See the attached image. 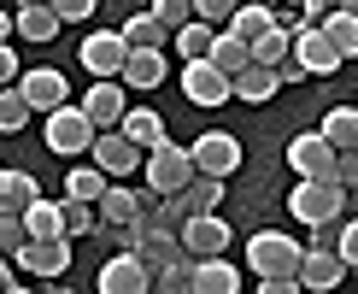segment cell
I'll use <instances>...</instances> for the list:
<instances>
[{
    "label": "cell",
    "mask_w": 358,
    "mask_h": 294,
    "mask_svg": "<svg viewBox=\"0 0 358 294\" xmlns=\"http://www.w3.org/2000/svg\"><path fill=\"white\" fill-rule=\"evenodd\" d=\"M288 212H294V224L317 230V224H329V218L347 212V188H335L329 176H300L294 195H288Z\"/></svg>",
    "instance_id": "obj_1"
},
{
    "label": "cell",
    "mask_w": 358,
    "mask_h": 294,
    "mask_svg": "<svg viewBox=\"0 0 358 294\" xmlns=\"http://www.w3.org/2000/svg\"><path fill=\"white\" fill-rule=\"evenodd\" d=\"M141 176H147V188H153V195H176V188H182L188 176H194L188 147H176V141L147 147V153H141Z\"/></svg>",
    "instance_id": "obj_2"
},
{
    "label": "cell",
    "mask_w": 358,
    "mask_h": 294,
    "mask_svg": "<svg viewBox=\"0 0 358 294\" xmlns=\"http://www.w3.org/2000/svg\"><path fill=\"white\" fill-rule=\"evenodd\" d=\"M288 59L306 71V77H335V71H341V53L323 41V29H317V24H306V18L288 29Z\"/></svg>",
    "instance_id": "obj_3"
},
{
    "label": "cell",
    "mask_w": 358,
    "mask_h": 294,
    "mask_svg": "<svg viewBox=\"0 0 358 294\" xmlns=\"http://www.w3.org/2000/svg\"><path fill=\"white\" fill-rule=\"evenodd\" d=\"M41 136H48V147H53L59 159H83L88 141H94V124L83 118V106H71V100H65V106L48 112V130H41Z\"/></svg>",
    "instance_id": "obj_4"
},
{
    "label": "cell",
    "mask_w": 358,
    "mask_h": 294,
    "mask_svg": "<svg viewBox=\"0 0 358 294\" xmlns=\"http://www.w3.org/2000/svg\"><path fill=\"white\" fill-rule=\"evenodd\" d=\"M188 159H194V171H206V176H223V183H229V176L241 171V141H235L229 130H206V136H194Z\"/></svg>",
    "instance_id": "obj_5"
},
{
    "label": "cell",
    "mask_w": 358,
    "mask_h": 294,
    "mask_svg": "<svg viewBox=\"0 0 358 294\" xmlns=\"http://www.w3.org/2000/svg\"><path fill=\"white\" fill-rule=\"evenodd\" d=\"M294 265H300V241H294V235L259 230V235L247 241V271H259V276H288Z\"/></svg>",
    "instance_id": "obj_6"
},
{
    "label": "cell",
    "mask_w": 358,
    "mask_h": 294,
    "mask_svg": "<svg viewBox=\"0 0 358 294\" xmlns=\"http://www.w3.org/2000/svg\"><path fill=\"white\" fill-rule=\"evenodd\" d=\"M88 159H94L106 176H141V147L124 136V130H94V141H88Z\"/></svg>",
    "instance_id": "obj_7"
},
{
    "label": "cell",
    "mask_w": 358,
    "mask_h": 294,
    "mask_svg": "<svg viewBox=\"0 0 358 294\" xmlns=\"http://www.w3.org/2000/svg\"><path fill=\"white\" fill-rule=\"evenodd\" d=\"M12 88L24 94V106H29V112H53V106H65V100H71V83H65V71H53V65L18 71V77H12Z\"/></svg>",
    "instance_id": "obj_8"
},
{
    "label": "cell",
    "mask_w": 358,
    "mask_h": 294,
    "mask_svg": "<svg viewBox=\"0 0 358 294\" xmlns=\"http://www.w3.org/2000/svg\"><path fill=\"white\" fill-rule=\"evenodd\" d=\"M12 259H18L24 271H36V276L53 283L59 271H71V235H24V247Z\"/></svg>",
    "instance_id": "obj_9"
},
{
    "label": "cell",
    "mask_w": 358,
    "mask_h": 294,
    "mask_svg": "<svg viewBox=\"0 0 358 294\" xmlns=\"http://www.w3.org/2000/svg\"><path fill=\"white\" fill-rule=\"evenodd\" d=\"M147 276L153 271H147V259L136 253V247H117V253L100 265L94 283H100V294H147Z\"/></svg>",
    "instance_id": "obj_10"
},
{
    "label": "cell",
    "mask_w": 358,
    "mask_h": 294,
    "mask_svg": "<svg viewBox=\"0 0 358 294\" xmlns=\"http://www.w3.org/2000/svg\"><path fill=\"white\" fill-rule=\"evenodd\" d=\"M176 83H182V94L194 106H223V100H229V77H223L212 59H182V77Z\"/></svg>",
    "instance_id": "obj_11"
},
{
    "label": "cell",
    "mask_w": 358,
    "mask_h": 294,
    "mask_svg": "<svg viewBox=\"0 0 358 294\" xmlns=\"http://www.w3.org/2000/svg\"><path fill=\"white\" fill-rule=\"evenodd\" d=\"M176 235H182V247L194 259H206V253H229V224H223V212H194L176 224Z\"/></svg>",
    "instance_id": "obj_12"
},
{
    "label": "cell",
    "mask_w": 358,
    "mask_h": 294,
    "mask_svg": "<svg viewBox=\"0 0 358 294\" xmlns=\"http://www.w3.org/2000/svg\"><path fill=\"white\" fill-rule=\"evenodd\" d=\"M124 106H129V94H124V83H117V77H94V83L83 88V118L94 130H112L117 118H124Z\"/></svg>",
    "instance_id": "obj_13"
},
{
    "label": "cell",
    "mask_w": 358,
    "mask_h": 294,
    "mask_svg": "<svg viewBox=\"0 0 358 294\" xmlns=\"http://www.w3.org/2000/svg\"><path fill=\"white\" fill-rule=\"evenodd\" d=\"M124 53H129V41L117 36V29H94V36H83V48H77V59H83L88 77H117Z\"/></svg>",
    "instance_id": "obj_14"
},
{
    "label": "cell",
    "mask_w": 358,
    "mask_h": 294,
    "mask_svg": "<svg viewBox=\"0 0 358 294\" xmlns=\"http://www.w3.org/2000/svg\"><path fill=\"white\" fill-rule=\"evenodd\" d=\"M352 265H341L323 241H311V247H300V265H294V276H300V288H335L341 276H347Z\"/></svg>",
    "instance_id": "obj_15"
},
{
    "label": "cell",
    "mask_w": 358,
    "mask_h": 294,
    "mask_svg": "<svg viewBox=\"0 0 358 294\" xmlns=\"http://www.w3.org/2000/svg\"><path fill=\"white\" fill-rule=\"evenodd\" d=\"M235 288H241V271L223 253H206L188 265V294H235Z\"/></svg>",
    "instance_id": "obj_16"
},
{
    "label": "cell",
    "mask_w": 358,
    "mask_h": 294,
    "mask_svg": "<svg viewBox=\"0 0 358 294\" xmlns=\"http://www.w3.org/2000/svg\"><path fill=\"white\" fill-rule=\"evenodd\" d=\"M288 165H294V176H329L335 147L323 141L317 130H306V136H294V141H288Z\"/></svg>",
    "instance_id": "obj_17"
},
{
    "label": "cell",
    "mask_w": 358,
    "mask_h": 294,
    "mask_svg": "<svg viewBox=\"0 0 358 294\" xmlns=\"http://www.w3.org/2000/svg\"><path fill=\"white\" fill-rule=\"evenodd\" d=\"M117 83H129V88H159V83H165V48H129L124 65H117Z\"/></svg>",
    "instance_id": "obj_18"
},
{
    "label": "cell",
    "mask_w": 358,
    "mask_h": 294,
    "mask_svg": "<svg viewBox=\"0 0 358 294\" xmlns=\"http://www.w3.org/2000/svg\"><path fill=\"white\" fill-rule=\"evenodd\" d=\"M276 88H282V83H276V71H271V65H241V71L229 77V94H235V100H247V106H264Z\"/></svg>",
    "instance_id": "obj_19"
},
{
    "label": "cell",
    "mask_w": 358,
    "mask_h": 294,
    "mask_svg": "<svg viewBox=\"0 0 358 294\" xmlns=\"http://www.w3.org/2000/svg\"><path fill=\"white\" fill-rule=\"evenodd\" d=\"M117 130H124V136L136 141L141 153H147V147H159V141H171V130H165V118H159L153 106H136V112L124 106V118H117Z\"/></svg>",
    "instance_id": "obj_20"
},
{
    "label": "cell",
    "mask_w": 358,
    "mask_h": 294,
    "mask_svg": "<svg viewBox=\"0 0 358 294\" xmlns=\"http://www.w3.org/2000/svg\"><path fill=\"white\" fill-rule=\"evenodd\" d=\"M317 29H323V41L341 53V65H347V59H358V12H323Z\"/></svg>",
    "instance_id": "obj_21"
},
{
    "label": "cell",
    "mask_w": 358,
    "mask_h": 294,
    "mask_svg": "<svg viewBox=\"0 0 358 294\" xmlns=\"http://www.w3.org/2000/svg\"><path fill=\"white\" fill-rule=\"evenodd\" d=\"M276 24V6H252V0H241V6L223 18V29L229 36H241V41H252V36H264V29Z\"/></svg>",
    "instance_id": "obj_22"
},
{
    "label": "cell",
    "mask_w": 358,
    "mask_h": 294,
    "mask_svg": "<svg viewBox=\"0 0 358 294\" xmlns=\"http://www.w3.org/2000/svg\"><path fill=\"white\" fill-rule=\"evenodd\" d=\"M171 36H176V53H182V59H206V53H212V41H217V24L188 18V24H176Z\"/></svg>",
    "instance_id": "obj_23"
},
{
    "label": "cell",
    "mask_w": 358,
    "mask_h": 294,
    "mask_svg": "<svg viewBox=\"0 0 358 294\" xmlns=\"http://www.w3.org/2000/svg\"><path fill=\"white\" fill-rule=\"evenodd\" d=\"M12 36H24V41H53V36H59L53 6H18V18H12Z\"/></svg>",
    "instance_id": "obj_24"
},
{
    "label": "cell",
    "mask_w": 358,
    "mask_h": 294,
    "mask_svg": "<svg viewBox=\"0 0 358 294\" xmlns=\"http://www.w3.org/2000/svg\"><path fill=\"white\" fill-rule=\"evenodd\" d=\"M36 195H41V188H36L29 171H6V165H0V212H24Z\"/></svg>",
    "instance_id": "obj_25"
},
{
    "label": "cell",
    "mask_w": 358,
    "mask_h": 294,
    "mask_svg": "<svg viewBox=\"0 0 358 294\" xmlns=\"http://www.w3.org/2000/svg\"><path fill=\"white\" fill-rule=\"evenodd\" d=\"M317 136L329 141L335 153H347V147H358V112H352V106H335V112H329V118L317 124Z\"/></svg>",
    "instance_id": "obj_26"
},
{
    "label": "cell",
    "mask_w": 358,
    "mask_h": 294,
    "mask_svg": "<svg viewBox=\"0 0 358 294\" xmlns=\"http://www.w3.org/2000/svg\"><path fill=\"white\" fill-rule=\"evenodd\" d=\"M59 230L77 241V235H94L100 230V218H94V200H77V195H65L59 200Z\"/></svg>",
    "instance_id": "obj_27"
},
{
    "label": "cell",
    "mask_w": 358,
    "mask_h": 294,
    "mask_svg": "<svg viewBox=\"0 0 358 294\" xmlns=\"http://www.w3.org/2000/svg\"><path fill=\"white\" fill-rule=\"evenodd\" d=\"M206 59H212V65L223 71V77H235L241 65H252L247 41H241V36H229V29H217V41H212V53H206Z\"/></svg>",
    "instance_id": "obj_28"
},
{
    "label": "cell",
    "mask_w": 358,
    "mask_h": 294,
    "mask_svg": "<svg viewBox=\"0 0 358 294\" xmlns=\"http://www.w3.org/2000/svg\"><path fill=\"white\" fill-rule=\"evenodd\" d=\"M106 183H112V176L100 171L94 159H88V165H83V159H77V165L65 171V195H77V200H100V188H106Z\"/></svg>",
    "instance_id": "obj_29"
},
{
    "label": "cell",
    "mask_w": 358,
    "mask_h": 294,
    "mask_svg": "<svg viewBox=\"0 0 358 294\" xmlns=\"http://www.w3.org/2000/svg\"><path fill=\"white\" fill-rule=\"evenodd\" d=\"M117 36H124V41H129V48H165V41H171V29H165V24H159V18H153V12H136V18H129L124 29H117Z\"/></svg>",
    "instance_id": "obj_30"
},
{
    "label": "cell",
    "mask_w": 358,
    "mask_h": 294,
    "mask_svg": "<svg viewBox=\"0 0 358 294\" xmlns=\"http://www.w3.org/2000/svg\"><path fill=\"white\" fill-rule=\"evenodd\" d=\"M29 118H36V112L24 106V94H18L12 83H0V136H18V130L29 124Z\"/></svg>",
    "instance_id": "obj_31"
},
{
    "label": "cell",
    "mask_w": 358,
    "mask_h": 294,
    "mask_svg": "<svg viewBox=\"0 0 358 294\" xmlns=\"http://www.w3.org/2000/svg\"><path fill=\"white\" fill-rule=\"evenodd\" d=\"M18 218H24V235H65V230H59V206H53V200H41V195L29 200Z\"/></svg>",
    "instance_id": "obj_32"
},
{
    "label": "cell",
    "mask_w": 358,
    "mask_h": 294,
    "mask_svg": "<svg viewBox=\"0 0 358 294\" xmlns=\"http://www.w3.org/2000/svg\"><path fill=\"white\" fill-rule=\"evenodd\" d=\"M247 53H252V65H276V59H288V29L271 24L264 36H252V41H247Z\"/></svg>",
    "instance_id": "obj_33"
},
{
    "label": "cell",
    "mask_w": 358,
    "mask_h": 294,
    "mask_svg": "<svg viewBox=\"0 0 358 294\" xmlns=\"http://www.w3.org/2000/svg\"><path fill=\"white\" fill-rule=\"evenodd\" d=\"M188 265H194V253L171 259V265H159V271L147 276V288H159V294H188Z\"/></svg>",
    "instance_id": "obj_34"
},
{
    "label": "cell",
    "mask_w": 358,
    "mask_h": 294,
    "mask_svg": "<svg viewBox=\"0 0 358 294\" xmlns=\"http://www.w3.org/2000/svg\"><path fill=\"white\" fill-rule=\"evenodd\" d=\"M329 230H335V247H329V253H335L341 265H358V224H347V212H341Z\"/></svg>",
    "instance_id": "obj_35"
},
{
    "label": "cell",
    "mask_w": 358,
    "mask_h": 294,
    "mask_svg": "<svg viewBox=\"0 0 358 294\" xmlns=\"http://www.w3.org/2000/svg\"><path fill=\"white\" fill-rule=\"evenodd\" d=\"M48 6H53V18H59V24H88L100 0H48Z\"/></svg>",
    "instance_id": "obj_36"
},
{
    "label": "cell",
    "mask_w": 358,
    "mask_h": 294,
    "mask_svg": "<svg viewBox=\"0 0 358 294\" xmlns=\"http://www.w3.org/2000/svg\"><path fill=\"white\" fill-rule=\"evenodd\" d=\"M18 247H24V218L18 212H0V253H18Z\"/></svg>",
    "instance_id": "obj_37"
},
{
    "label": "cell",
    "mask_w": 358,
    "mask_h": 294,
    "mask_svg": "<svg viewBox=\"0 0 358 294\" xmlns=\"http://www.w3.org/2000/svg\"><path fill=\"white\" fill-rule=\"evenodd\" d=\"M153 18L165 24V29H176V24L194 18V6H188V0H153Z\"/></svg>",
    "instance_id": "obj_38"
},
{
    "label": "cell",
    "mask_w": 358,
    "mask_h": 294,
    "mask_svg": "<svg viewBox=\"0 0 358 294\" xmlns=\"http://www.w3.org/2000/svg\"><path fill=\"white\" fill-rule=\"evenodd\" d=\"M188 6H194V18H206V24H217V29H223V18H229L241 0H188Z\"/></svg>",
    "instance_id": "obj_39"
},
{
    "label": "cell",
    "mask_w": 358,
    "mask_h": 294,
    "mask_svg": "<svg viewBox=\"0 0 358 294\" xmlns=\"http://www.w3.org/2000/svg\"><path fill=\"white\" fill-rule=\"evenodd\" d=\"M259 294H300V276H259Z\"/></svg>",
    "instance_id": "obj_40"
},
{
    "label": "cell",
    "mask_w": 358,
    "mask_h": 294,
    "mask_svg": "<svg viewBox=\"0 0 358 294\" xmlns=\"http://www.w3.org/2000/svg\"><path fill=\"white\" fill-rule=\"evenodd\" d=\"M12 77H18V53H12L6 41H0V83H12Z\"/></svg>",
    "instance_id": "obj_41"
},
{
    "label": "cell",
    "mask_w": 358,
    "mask_h": 294,
    "mask_svg": "<svg viewBox=\"0 0 358 294\" xmlns=\"http://www.w3.org/2000/svg\"><path fill=\"white\" fill-rule=\"evenodd\" d=\"M24 283H18V276H12V259L6 253H0V294H18Z\"/></svg>",
    "instance_id": "obj_42"
},
{
    "label": "cell",
    "mask_w": 358,
    "mask_h": 294,
    "mask_svg": "<svg viewBox=\"0 0 358 294\" xmlns=\"http://www.w3.org/2000/svg\"><path fill=\"white\" fill-rule=\"evenodd\" d=\"M329 12H358V0H329Z\"/></svg>",
    "instance_id": "obj_43"
},
{
    "label": "cell",
    "mask_w": 358,
    "mask_h": 294,
    "mask_svg": "<svg viewBox=\"0 0 358 294\" xmlns=\"http://www.w3.org/2000/svg\"><path fill=\"white\" fill-rule=\"evenodd\" d=\"M12 36V18H6V12H0V41H6Z\"/></svg>",
    "instance_id": "obj_44"
},
{
    "label": "cell",
    "mask_w": 358,
    "mask_h": 294,
    "mask_svg": "<svg viewBox=\"0 0 358 294\" xmlns=\"http://www.w3.org/2000/svg\"><path fill=\"white\" fill-rule=\"evenodd\" d=\"M252 6H282V0H252Z\"/></svg>",
    "instance_id": "obj_45"
},
{
    "label": "cell",
    "mask_w": 358,
    "mask_h": 294,
    "mask_svg": "<svg viewBox=\"0 0 358 294\" xmlns=\"http://www.w3.org/2000/svg\"><path fill=\"white\" fill-rule=\"evenodd\" d=\"M18 6H48V0H18Z\"/></svg>",
    "instance_id": "obj_46"
}]
</instances>
